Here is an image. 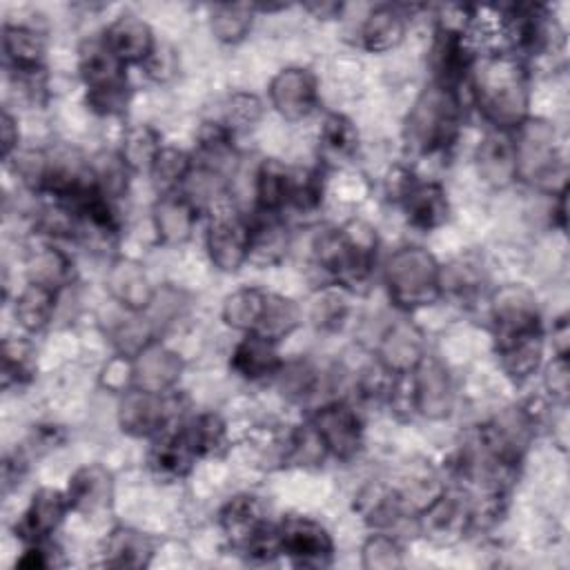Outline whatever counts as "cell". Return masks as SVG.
I'll return each mask as SVG.
<instances>
[{
	"mask_svg": "<svg viewBox=\"0 0 570 570\" xmlns=\"http://www.w3.org/2000/svg\"><path fill=\"white\" fill-rule=\"evenodd\" d=\"M470 82L479 111L494 129L514 131L528 120V71L517 53H488L474 58Z\"/></svg>",
	"mask_w": 570,
	"mask_h": 570,
	"instance_id": "obj_1",
	"label": "cell"
},
{
	"mask_svg": "<svg viewBox=\"0 0 570 570\" xmlns=\"http://www.w3.org/2000/svg\"><path fill=\"white\" fill-rule=\"evenodd\" d=\"M461 131V102L454 87L430 82L414 100L405 120L410 151L430 156L454 145Z\"/></svg>",
	"mask_w": 570,
	"mask_h": 570,
	"instance_id": "obj_2",
	"label": "cell"
},
{
	"mask_svg": "<svg viewBox=\"0 0 570 570\" xmlns=\"http://www.w3.org/2000/svg\"><path fill=\"white\" fill-rule=\"evenodd\" d=\"M376 232L361 220H352L341 229H325L318 234L314 240V256L338 285L350 289L370 278L376 263Z\"/></svg>",
	"mask_w": 570,
	"mask_h": 570,
	"instance_id": "obj_3",
	"label": "cell"
},
{
	"mask_svg": "<svg viewBox=\"0 0 570 570\" xmlns=\"http://www.w3.org/2000/svg\"><path fill=\"white\" fill-rule=\"evenodd\" d=\"M385 287L405 312L428 307L441 298V265L423 247H401L385 263Z\"/></svg>",
	"mask_w": 570,
	"mask_h": 570,
	"instance_id": "obj_4",
	"label": "cell"
},
{
	"mask_svg": "<svg viewBox=\"0 0 570 570\" xmlns=\"http://www.w3.org/2000/svg\"><path fill=\"white\" fill-rule=\"evenodd\" d=\"M125 67L105 45L102 36L80 49V76L87 87V105L102 116L122 114L129 102Z\"/></svg>",
	"mask_w": 570,
	"mask_h": 570,
	"instance_id": "obj_5",
	"label": "cell"
},
{
	"mask_svg": "<svg viewBox=\"0 0 570 570\" xmlns=\"http://www.w3.org/2000/svg\"><path fill=\"white\" fill-rule=\"evenodd\" d=\"M514 134L517 178L541 187L550 185L561 167L552 125L539 118H528Z\"/></svg>",
	"mask_w": 570,
	"mask_h": 570,
	"instance_id": "obj_6",
	"label": "cell"
},
{
	"mask_svg": "<svg viewBox=\"0 0 570 570\" xmlns=\"http://www.w3.org/2000/svg\"><path fill=\"white\" fill-rule=\"evenodd\" d=\"M474 525L472 501L463 492L441 490L428 505L419 510V530L436 546L461 541Z\"/></svg>",
	"mask_w": 570,
	"mask_h": 570,
	"instance_id": "obj_7",
	"label": "cell"
},
{
	"mask_svg": "<svg viewBox=\"0 0 570 570\" xmlns=\"http://www.w3.org/2000/svg\"><path fill=\"white\" fill-rule=\"evenodd\" d=\"M207 254L220 272H236L247 263L249 220H245L232 205H216L207 227Z\"/></svg>",
	"mask_w": 570,
	"mask_h": 570,
	"instance_id": "obj_8",
	"label": "cell"
},
{
	"mask_svg": "<svg viewBox=\"0 0 570 570\" xmlns=\"http://www.w3.org/2000/svg\"><path fill=\"white\" fill-rule=\"evenodd\" d=\"M505 36L514 49L528 53L557 51L563 45V31L554 16L541 4H512L503 16Z\"/></svg>",
	"mask_w": 570,
	"mask_h": 570,
	"instance_id": "obj_9",
	"label": "cell"
},
{
	"mask_svg": "<svg viewBox=\"0 0 570 570\" xmlns=\"http://www.w3.org/2000/svg\"><path fill=\"white\" fill-rule=\"evenodd\" d=\"M492 325L497 347L523 336L541 334V321L534 296L519 285L501 287L492 301Z\"/></svg>",
	"mask_w": 570,
	"mask_h": 570,
	"instance_id": "obj_10",
	"label": "cell"
},
{
	"mask_svg": "<svg viewBox=\"0 0 570 570\" xmlns=\"http://www.w3.org/2000/svg\"><path fill=\"white\" fill-rule=\"evenodd\" d=\"M281 552L294 566L325 568L334 559V541L330 532L309 517H285L278 525Z\"/></svg>",
	"mask_w": 570,
	"mask_h": 570,
	"instance_id": "obj_11",
	"label": "cell"
},
{
	"mask_svg": "<svg viewBox=\"0 0 570 570\" xmlns=\"http://www.w3.org/2000/svg\"><path fill=\"white\" fill-rule=\"evenodd\" d=\"M176 410V396L156 394L131 387L122 394L118 421L122 432L134 436H151L167 430Z\"/></svg>",
	"mask_w": 570,
	"mask_h": 570,
	"instance_id": "obj_12",
	"label": "cell"
},
{
	"mask_svg": "<svg viewBox=\"0 0 570 570\" xmlns=\"http://www.w3.org/2000/svg\"><path fill=\"white\" fill-rule=\"evenodd\" d=\"M309 423L323 439L327 454H332L334 459L350 461L361 450L363 425L352 405L343 401L327 403L314 412Z\"/></svg>",
	"mask_w": 570,
	"mask_h": 570,
	"instance_id": "obj_13",
	"label": "cell"
},
{
	"mask_svg": "<svg viewBox=\"0 0 570 570\" xmlns=\"http://www.w3.org/2000/svg\"><path fill=\"white\" fill-rule=\"evenodd\" d=\"M412 403L414 410L428 419H443L452 412L454 392L448 370L434 358L423 356L419 365L410 372Z\"/></svg>",
	"mask_w": 570,
	"mask_h": 570,
	"instance_id": "obj_14",
	"label": "cell"
},
{
	"mask_svg": "<svg viewBox=\"0 0 570 570\" xmlns=\"http://www.w3.org/2000/svg\"><path fill=\"white\" fill-rule=\"evenodd\" d=\"M272 107L285 120H303L318 105V85L309 69L287 67L269 82Z\"/></svg>",
	"mask_w": 570,
	"mask_h": 570,
	"instance_id": "obj_15",
	"label": "cell"
},
{
	"mask_svg": "<svg viewBox=\"0 0 570 570\" xmlns=\"http://www.w3.org/2000/svg\"><path fill=\"white\" fill-rule=\"evenodd\" d=\"M67 510H71L67 494H62L60 490H53V488H40L31 497L22 519L16 523V534L24 543L49 541V537L62 523Z\"/></svg>",
	"mask_w": 570,
	"mask_h": 570,
	"instance_id": "obj_16",
	"label": "cell"
},
{
	"mask_svg": "<svg viewBox=\"0 0 570 570\" xmlns=\"http://www.w3.org/2000/svg\"><path fill=\"white\" fill-rule=\"evenodd\" d=\"M479 176L492 187H508L517 180L514 131L490 129L476 147Z\"/></svg>",
	"mask_w": 570,
	"mask_h": 570,
	"instance_id": "obj_17",
	"label": "cell"
},
{
	"mask_svg": "<svg viewBox=\"0 0 570 570\" xmlns=\"http://www.w3.org/2000/svg\"><path fill=\"white\" fill-rule=\"evenodd\" d=\"M102 40L122 65H145L158 47L149 24L136 13L118 16L105 29Z\"/></svg>",
	"mask_w": 570,
	"mask_h": 570,
	"instance_id": "obj_18",
	"label": "cell"
},
{
	"mask_svg": "<svg viewBox=\"0 0 570 570\" xmlns=\"http://www.w3.org/2000/svg\"><path fill=\"white\" fill-rule=\"evenodd\" d=\"M198 220V205L185 191H163L154 205V225L158 238L167 245L185 243Z\"/></svg>",
	"mask_w": 570,
	"mask_h": 570,
	"instance_id": "obj_19",
	"label": "cell"
},
{
	"mask_svg": "<svg viewBox=\"0 0 570 570\" xmlns=\"http://www.w3.org/2000/svg\"><path fill=\"white\" fill-rule=\"evenodd\" d=\"M183 372L180 358L156 341L134 356V387L147 392H169Z\"/></svg>",
	"mask_w": 570,
	"mask_h": 570,
	"instance_id": "obj_20",
	"label": "cell"
},
{
	"mask_svg": "<svg viewBox=\"0 0 570 570\" xmlns=\"http://www.w3.org/2000/svg\"><path fill=\"white\" fill-rule=\"evenodd\" d=\"M156 436L158 439L149 450V468L160 479H167V481L183 479L191 470L198 456L189 436L185 434V428L183 425L174 430L167 428Z\"/></svg>",
	"mask_w": 570,
	"mask_h": 570,
	"instance_id": "obj_21",
	"label": "cell"
},
{
	"mask_svg": "<svg viewBox=\"0 0 570 570\" xmlns=\"http://www.w3.org/2000/svg\"><path fill=\"white\" fill-rule=\"evenodd\" d=\"M67 499L71 510L80 514H98L111 505L114 499V483L111 474L98 465H85L73 472L67 488Z\"/></svg>",
	"mask_w": 570,
	"mask_h": 570,
	"instance_id": "obj_22",
	"label": "cell"
},
{
	"mask_svg": "<svg viewBox=\"0 0 570 570\" xmlns=\"http://www.w3.org/2000/svg\"><path fill=\"white\" fill-rule=\"evenodd\" d=\"M2 51L18 76H38L45 65V38L24 24L2 27Z\"/></svg>",
	"mask_w": 570,
	"mask_h": 570,
	"instance_id": "obj_23",
	"label": "cell"
},
{
	"mask_svg": "<svg viewBox=\"0 0 570 570\" xmlns=\"http://www.w3.org/2000/svg\"><path fill=\"white\" fill-rule=\"evenodd\" d=\"M289 245V234L278 214L258 212L256 218L249 220V249L247 263L256 267H267L278 263Z\"/></svg>",
	"mask_w": 570,
	"mask_h": 570,
	"instance_id": "obj_24",
	"label": "cell"
},
{
	"mask_svg": "<svg viewBox=\"0 0 570 570\" xmlns=\"http://www.w3.org/2000/svg\"><path fill=\"white\" fill-rule=\"evenodd\" d=\"M107 289L127 312H142L154 301V287L145 269L134 261H116L107 272Z\"/></svg>",
	"mask_w": 570,
	"mask_h": 570,
	"instance_id": "obj_25",
	"label": "cell"
},
{
	"mask_svg": "<svg viewBox=\"0 0 570 570\" xmlns=\"http://www.w3.org/2000/svg\"><path fill=\"white\" fill-rule=\"evenodd\" d=\"M218 521H220L225 537L240 552L267 525V521L263 517V505L252 494H236L234 499H229L223 505Z\"/></svg>",
	"mask_w": 570,
	"mask_h": 570,
	"instance_id": "obj_26",
	"label": "cell"
},
{
	"mask_svg": "<svg viewBox=\"0 0 570 570\" xmlns=\"http://www.w3.org/2000/svg\"><path fill=\"white\" fill-rule=\"evenodd\" d=\"M232 370L243 379L258 381L278 374L283 370V361L274 341L247 332L245 338L232 352Z\"/></svg>",
	"mask_w": 570,
	"mask_h": 570,
	"instance_id": "obj_27",
	"label": "cell"
},
{
	"mask_svg": "<svg viewBox=\"0 0 570 570\" xmlns=\"http://www.w3.org/2000/svg\"><path fill=\"white\" fill-rule=\"evenodd\" d=\"M474 58L465 47V36L436 29V38L430 51V65L434 69V82L454 87L470 73Z\"/></svg>",
	"mask_w": 570,
	"mask_h": 570,
	"instance_id": "obj_28",
	"label": "cell"
},
{
	"mask_svg": "<svg viewBox=\"0 0 570 570\" xmlns=\"http://www.w3.org/2000/svg\"><path fill=\"white\" fill-rule=\"evenodd\" d=\"M401 203L410 225L423 232L441 227L450 216L448 194L439 183H416Z\"/></svg>",
	"mask_w": 570,
	"mask_h": 570,
	"instance_id": "obj_29",
	"label": "cell"
},
{
	"mask_svg": "<svg viewBox=\"0 0 570 570\" xmlns=\"http://www.w3.org/2000/svg\"><path fill=\"white\" fill-rule=\"evenodd\" d=\"M423 356L421 332L410 323L392 325L379 347V361L394 374L412 372Z\"/></svg>",
	"mask_w": 570,
	"mask_h": 570,
	"instance_id": "obj_30",
	"label": "cell"
},
{
	"mask_svg": "<svg viewBox=\"0 0 570 570\" xmlns=\"http://www.w3.org/2000/svg\"><path fill=\"white\" fill-rule=\"evenodd\" d=\"M354 510L363 517L367 525L381 530V528L394 525L403 517L405 503H403L401 490L381 481L376 483L372 481L365 488H361V492L356 494Z\"/></svg>",
	"mask_w": 570,
	"mask_h": 570,
	"instance_id": "obj_31",
	"label": "cell"
},
{
	"mask_svg": "<svg viewBox=\"0 0 570 570\" xmlns=\"http://www.w3.org/2000/svg\"><path fill=\"white\" fill-rule=\"evenodd\" d=\"M405 36V16L392 7L381 4L367 13L361 27V45L367 51L383 53L401 45Z\"/></svg>",
	"mask_w": 570,
	"mask_h": 570,
	"instance_id": "obj_32",
	"label": "cell"
},
{
	"mask_svg": "<svg viewBox=\"0 0 570 570\" xmlns=\"http://www.w3.org/2000/svg\"><path fill=\"white\" fill-rule=\"evenodd\" d=\"M105 566L109 568H145L151 561L154 543L134 528H116L105 541Z\"/></svg>",
	"mask_w": 570,
	"mask_h": 570,
	"instance_id": "obj_33",
	"label": "cell"
},
{
	"mask_svg": "<svg viewBox=\"0 0 570 570\" xmlns=\"http://www.w3.org/2000/svg\"><path fill=\"white\" fill-rule=\"evenodd\" d=\"M58 292L40 283H29L16 298V321L27 332H40L49 325L56 309Z\"/></svg>",
	"mask_w": 570,
	"mask_h": 570,
	"instance_id": "obj_34",
	"label": "cell"
},
{
	"mask_svg": "<svg viewBox=\"0 0 570 570\" xmlns=\"http://www.w3.org/2000/svg\"><path fill=\"white\" fill-rule=\"evenodd\" d=\"M292 191V171L285 169L278 160H265L256 174V203L258 212L278 214L289 205Z\"/></svg>",
	"mask_w": 570,
	"mask_h": 570,
	"instance_id": "obj_35",
	"label": "cell"
},
{
	"mask_svg": "<svg viewBox=\"0 0 570 570\" xmlns=\"http://www.w3.org/2000/svg\"><path fill=\"white\" fill-rule=\"evenodd\" d=\"M499 361L503 372L514 379V381H525L528 376H532L539 365H541V356H543V334H532V336H523L517 341H510L505 345L497 347Z\"/></svg>",
	"mask_w": 570,
	"mask_h": 570,
	"instance_id": "obj_36",
	"label": "cell"
},
{
	"mask_svg": "<svg viewBox=\"0 0 570 570\" xmlns=\"http://www.w3.org/2000/svg\"><path fill=\"white\" fill-rule=\"evenodd\" d=\"M267 303V292L256 287H243L229 294L223 303V321L232 330L256 332Z\"/></svg>",
	"mask_w": 570,
	"mask_h": 570,
	"instance_id": "obj_37",
	"label": "cell"
},
{
	"mask_svg": "<svg viewBox=\"0 0 570 570\" xmlns=\"http://www.w3.org/2000/svg\"><path fill=\"white\" fill-rule=\"evenodd\" d=\"M29 283H40L51 289L65 287L73 276V263L56 247L42 245L29 256Z\"/></svg>",
	"mask_w": 570,
	"mask_h": 570,
	"instance_id": "obj_38",
	"label": "cell"
},
{
	"mask_svg": "<svg viewBox=\"0 0 570 570\" xmlns=\"http://www.w3.org/2000/svg\"><path fill=\"white\" fill-rule=\"evenodd\" d=\"M160 149V134L151 125H134L125 131L118 154L131 171H149Z\"/></svg>",
	"mask_w": 570,
	"mask_h": 570,
	"instance_id": "obj_39",
	"label": "cell"
},
{
	"mask_svg": "<svg viewBox=\"0 0 570 570\" xmlns=\"http://www.w3.org/2000/svg\"><path fill=\"white\" fill-rule=\"evenodd\" d=\"M298 323H301V309L294 301L278 296V294H267L265 312H263V318L254 334H261V336L278 343L281 338L292 334L298 327Z\"/></svg>",
	"mask_w": 570,
	"mask_h": 570,
	"instance_id": "obj_40",
	"label": "cell"
},
{
	"mask_svg": "<svg viewBox=\"0 0 570 570\" xmlns=\"http://www.w3.org/2000/svg\"><path fill=\"white\" fill-rule=\"evenodd\" d=\"M254 4H216L212 11V20L209 27L214 31V36L220 42L227 45H236L240 42L249 29H252V20H254Z\"/></svg>",
	"mask_w": 570,
	"mask_h": 570,
	"instance_id": "obj_41",
	"label": "cell"
},
{
	"mask_svg": "<svg viewBox=\"0 0 570 570\" xmlns=\"http://www.w3.org/2000/svg\"><path fill=\"white\" fill-rule=\"evenodd\" d=\"M89 169H91L96 189L105 198H109V200L120 198L127 191L131 169L127 167V163L122 160L120 154H100L94 158Z\"/></svg>",
	"mask_w": 570,
	"mask_h": 570,
	"instance_id": "obj_42",
	"label": "cell"
},
{
	"mask_svg": "<svg viewBox=\"0 0 570 570\" xmlns=\"http://www.w3.org/2000/svg\"><path fill=\"white\" fill-rule=\"evenodd\" d=\"M183 428H185V434L189 436L198 456L218 454L227 445V428H225L223 419L214 412L198 414L196 419H191Z\"/></svg>",
	"mask_w": 570,
	"mask_h": 570,
	"instance_id": "obj_43",
	"label": "cell"
},
{
	"mask_svg": "<svg viewBox=\"0 0 570 570\" xmlns=\"http://www.w3.org/2000/svg\"><path fill=\"white\" fill-rule=\"evenodd\" d=\"M194 169L191 156L183 149L176 147H163L149 169L154 183L163 189V191H174Z\"/></svg>",
	"mask_w": 570,
	"mask_h": 570,
	"instance_id": "obj_44",
	"label": "cell"
},
{
	"mask_svg": "<svg viewBox=\"0 0 570 570\" xmlns=\"http://www.w3.org/2000/svg\"><path fill=\"white\" fill-rule=\"evenodd\" d=\"M318 138L323 149L338 158H350L358 147V131L354 122L343 114H327L321 125Z\"/></svg>",
	"mask_w": 570,
	"mask_h": 570,
	"instance_id": "obj_45",
	"label": "cell"
},
{
	"mask_svg": "<svg viewBox=\"0 0 570 570\" xmlns=\"http://www.w3.org/2000/svg\"><path fill=\"white\" fill-rule=\"evenodd\" d=\"M33 352L31 345L24 341H2V387L9 390L11 385H24L33 379Z\"/></svg>",
	"mask_w": 570,
	"mask_h": 570,
	"instance_id": "obj_46",
	"label": "cell"
},
{
	"mask_svg": "<svg viewBox=\"0 0 570 570\" xmlns=\"http://www.w3.org/2000/svg\"><path fill=\"white\" fill-rule=\"evenodd\" d=\"M481 285H483V272L476 263L459 258L448 267H441V294L470 298L479 294Z\"/></svg>",
	"mask_w": 570,
	"mask_h": 570,
	"instance_id": "obj_47",
	"label": "cell"
},
{
	"mask_svg": "<svg viewBox=\"0 0 570 570\" xmlns=\"http://www.w3.org/2000/svg\"><path fill=\"white\" fill-rule=\"evenodd\" d=\"M363 568L367 570H396L403 566V548L390 534L376 532L363 543Z\"/></svg>",
	"mask_w": 570,
	"mask_h": 570,
	"instance_id": "obj_48",
	"label": "cell"
},
{
	"mask_svg": "<svg viewBox=\"0 0 570 570\" xmlns=\"http://www.w3.org/2000/svg\"><path fill=\"white\" fill-rule=\"evenodd\" d=\"M347 314V287L334 285L318 292V296L312 301L309 316L318 327H336Z\"/></svg>",
	"mask_w": 570,
	"mask_h": 570,
	"instance_id": "obj_49",
	"label": "cell"
},
{
	"mask_svg": "<svg viewBox=\"0 0 570 570\" xmlns=\"http://www.w3.org/2000/svg\"><path fill=\"white\" fill-rule=\"evenodd\" d=\"M263 116V102L258 96L247 94V91H236L229 96L225 105V125L236 131V129H247L252 127L258 118Z\"/></svg>",
	"mask_w": 570,
	"mask_h": 570,
	"instance_id": "obj_50",
	"label": "cell"
},
{
	"mask_svg": "<svg viewBox=\"0 0 570 570\" xmlns=\"http://www.w3.org/2000/svg\"><path fill=\"white\" fill-rule=\"evenodd\" d=\"M323 200V180L316 169H305L298 174H292V191H289V205L303 212H312Z\"/></svg>",
	"mask_w": 570,
	"mask_h": 570,
	"instance_id": "obj_51",
	"label": "cell"
},
{
	"mask_svg": "<svg viewBox=\"0 0 570 570\" xmlns=\"http://www.w3.org/2000/svg\"><path fill=\"white\" fill-rule=\"evenodd\" d=\"M102 385L114 392H127L134 387V358L118 354L102 367Z\"/></svg>",
	"mask_w": 570,
	"mask_h": 570,
	"instance_id": "obj_52",
	"label": "cell"
},
{
	"mask_svg": "<svg viewBox=\"0 0 570 570\" xmlns=\"http://www.w3.org/2000/svg\"><path fill=\"white\" fill-rule=\"evenodd\" d=\"M546 390L557 403H566L570 394V367L568 356H554L546 367Z\"/></svg>",
	"mask_w": 570,
	"mask_h": 570,
	"instance_id": "obj_53",
	"label": "cell"
},
{
	"mask_svg": "<svg viewBox=\"0 0 570 570\" xmlns=\"http://www.w3.org/2000/svg\"><path fill=\"white\" fill-rule=\"evenodd\" d=\"M314 385V372L307 365H292L283 376V390L296 396H305Z\"/></svg>",
	"mask_w": 570,
	"mask_h": 570,
	"instance_id": "obj_54",
	"label": "cell"
},
{
	"mask_svg": "<svg viewBox=\"0 0 570 570\" xmlns=\"http://www.w3.org/2000/svg\"><path fill=\"white\" fill-rule=\"evenodd\" d=\"M414 185H416V180H414L412 171L405 169V167H401V165H396V167L387 174V178H385V191H387V196H390L392 200H399V203L407 196V191H410Z\"/></svg>",
	"mask_w": 570,
	"mask_h": 570,
	"instance_id": "obj_55",
	"label": "cell"
},
{
	"mask_svg": "<svg viewBox=\"0 0 570 570\" xmlns=\"http://www.w3.org/2000/svg\"><path fill=\"white\" fill-rule=\"evenodd\" d=\"M53 557H51V548H47V541H38V543H27L24 554L16 561L18 568H49L53 566Z\"/></svg>",
	"mask_w": 570,
	"mask_h": 570,
	"instance_id": "obj_56",
	"label": "cell"
},
{
	"mask_svg": "<svg viewBox=\"0 0 570 570\" xmlns=\"http://www.w3.org/2000/svg\"><path fill=\"white\" fill-rule=\"evenodd\" d=\"M145 67H147V73H149L151 78L165 80L167 76L174 73V53H169V51L156 47L154 53L149 56V60L145 62Z\"/></svg>",
	"mask_w": 570,
	"mask_h": 570,
	"instance_id": "obj_57",
	"label": "cell"
},
{
	"mask_svg": "<svg viewBox=\"0 0 570 570\" xmlns=\"http://www.w3.org/2000/svg\"><path fill=\"white\" fill-rule=\"evenodd\" d=\"M0 136H2V158L9 160L18 147V125L7 109H2L0 114Z\"/></svg>",
	"mask_w": 570,
	"mask_h": 570,
	"instance_id": "obj_58",
	"label": "cell"
},
{
	"mask_svg": "<svg viewBox=\"0 0 570 570\" xmlns=\"http://www.w3.org/2000/svg\"><path fill=\"white\" fill-rule=\"evenodd\" d=\"M570 330H568V316H561L552 325V350L554 356H568V345H570Z\"/></svg>",
	"mask_w": 570,
	"mask_h": 570,
	"instance_id": "obj_59",
	"label": "cell"
},
{
	"mask_svg": "<svg viewBox=\"0 0 570 570\" xmlns=\"http://www.w3.org/2000/svg\"><path fill=\"white\" fill-rule=\"evenodd\" d=\"M305 9L312 11L316 18L327 20V18H334L336 13H341L343 4H336V2H321V4H307Z\"/></svg>",
	"mask_w": 570,
	"mask_h": 570,
	"instance_id": "obj_60",
	"label": "cell"
}]
</instances>
